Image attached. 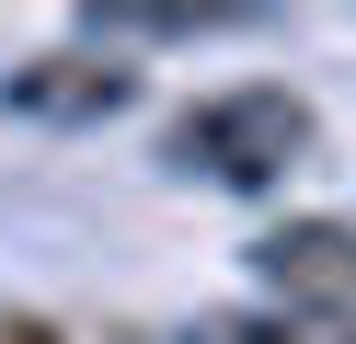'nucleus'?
Wrapping results in <instances>:
<instances>
[{"label": "nucleus", "mask_w": 356, "mask_h": 344, "mask_svg": "<svg viewBox=\"0 0 356 344\" xmlns=\"http://www.w3.org/2000/svg\"><path fill=\"white\" fill-rule=\"evenodd\" d=\"M218 344H356V321H333V310H253V321H218Z\"/></svg>", "instance_id": "20e7f679"}, {"label": "nucleus", "mask_w": 356, "mask_h": 344, "mask_svg": "<svg viewBox=\"0 0 356 344\" xmlns=\"http://www.w3.org/2000/svg\"><path fill=\"white\" fill-rule=\"evenodd\" d=\"M0 104L12 115H58V126H92V115H127L138 104V69L115 58V46H70V58H24L12 81H0Z\"/></svg>", "instance_id": "7ed1b4c3"}, {"label": "nucleus", "mask_w": 356, "mask_h": 344, "mask_svg": "<svg viewBox=\"0 0 356 344\" xmlns=\"http://www.w3.org/2000/svg\"><path fill=\"white\" fill-rule=\"evenodd\" d=\"M184 172H207V183H276L287 161L310 149V104L287 81H230V92H207V104H184L172 115V138H161Z\"/></svg>", "instance_id": "f257e3e1"}, {"label": "nucleus", "mask_w": 356, "mask_h": 344, "mask_svg": "<svg viewBox=\"0 0 356 344\" xmlns=\"http://www.w3.org/2000/svg\"><path fill=\"white\" fill-rule=\"evenodd\" d=\"M0 344H70V333H58L47 310H0Z\"/></svg>", "instance_id": "39448f33"}, {"label": "nucleus", "mask_w": 356, "mask_h": 344, "mask_svg": "<svg viewBox=\"0 0 356 344\" xmlns=\"http://www.w3.org/2000/svg\"><path fill=\"white\" fill-rule=\"evenodd\" d=\"M253 275L276 310H333L356 321V218H287L253 241Z\"/></svg>", "instance_id": "f03ea898"}]
</instances>
